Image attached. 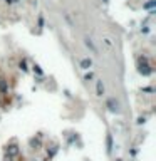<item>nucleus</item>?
I'll list each match as a JSON object with an SVG mask.
<instances>
[{
    "instance_id": "17",
    "label": "nucleus",
    "mask_w": 156,
    "mask_h": 161,
    "mask_svg": "<svg viewBox=\"0 0 156 161\" xmlns=\"http://www.w3.org/2000/svg\"><path fill=\"white\" fill-rule=\"evenodd\" d=\"M104 2H106V3H108V2H109V0H104Z\"/></svg>"
},
{
    "instance_id": "5",
    "label": "nucleus",
    "mask_w": 156,
    "mask_h": 161,
    "mask_svg": "<svg viewBox=\"0 0 156 161\" xmlns=\"http://www.w3.org/2000/svg\"><path fill=\"white\" fill-rule=\"evenodd\" d=\"M79 65L84 69V71H87V69H91V65H92V60L89 59V57H82V59L79 60Z\"/></svg>"
},
{
    "instance_id": "4",
    "label": "nucleus",
    "mask_w": 156,
    "mask_h": 161,
    "mask_svg": "<svg viewBox=\"0 0 156 161\" xmlns=\"http://www.w3.org/2000/svg\"><path fill=\"white\" fill-rule=\"evenodd\" d=\"M96 96H97V97H102V96H104V84H102L101 79L96 81Z\"/></svg>"
},
{
    "instance_id": "1",
    "label": "nucleus",
    "mask_w": 156,
    "mask_h": 161,
    "mask_svg": "<svg viewBox=\"0 0 156 161\" xmlns=\"http://www.w3.org/2000/svg\"><path fill=\"white\" fill-rule=\"evenodd\" d=\"M138 71H139V74H143V76H149V74L153 72L151 64H149V60H148L146 56L138 57Z\"/></svg>"
},
{
    "instance_id": "9",
    "label": "nucleus",
    "mask_w": 156,
    "mask_h": 161,
    "mask_svg": "<svg viewBox=\"0 0 156 161\" xmlns=\"http://www.w3.org/2000/svg\"><path fill=\"white\" fill-rule=\"evenodd\" d=\"M30 146L34 148V150H39L40 148V139H30Z\"/></svg>"
},
{
    "instance_id": "14",
    "label": "nucleus",
    "mask_w": 156,
    "mask_h": 161,
    "mask_svg": "<svg viewBox=\"0 0 156 161\" xmlns=\"http://www.w3.org/2000/svg\"><path fill=\"white\" fill-rule=\"evenodd\" d=\"M17 0H5V3H9V5H12V3H15Z\"/></svg>"
},
{
    "instance_id": "15",
    "label": "nucleus",
    "mask_w": 156,
    "mask_h": 161,
    "mask_svg": "<svg viewBox=\"0 0 156 161\" xmlns=\"http://www.w3.org/2000/svg\"><path fill=\"white\" fill-rule=\"evenodd\" d=\"M5 161H14V159H12V158H7V156H5Z\"/></svg>"
},
{
    "instance_id": "3",
    "label": "nucleus",
    "mask_w": 156,
    "mask_h": 161,
    "mask_svg": "<svg viewBox=\"0 0 156 161\" xmlns=\"http://www.w3.org/2000/svg\"><path fill=\"white\" fill-rule=\"evenodd\" d=\"M106 107L111 111V113H119V107H118V101L114 97H111L106 101Z\"/></svg>"
},
{
    "instance_id": "12",
    "label": "nucleus",
    "mask_w": 156,
    "mask_h": 161,
    "mask_svg": "<svg viewBox=\"0 0 156 161\" xmlns=\"http://www.w3.org/2000/svg\"><path fill=\"white\" fill-rule=\"evenodd\" d=\"M92 79H94V72H87V74L84 76V81H86V82H91Z\"/></svg>"
},
{
    "instance_id": "11",
    "label": "nucleus",
    "mask_w": 156,
    "mask_h": 161,
    "mask_svg": "<svg viewBox=\"0 0 156 161\" xmlns=\"http://www.w3.org/2000/svg\"><path fill=\"white\" fill-rule=\"evenodd\" d=\"M19 67L22 69L24 72H27V69H29V67H27V62H25V60H24V59L20 60V62H19Z\"/></svg>"
},
{
    "instance_id": "8",
    "label": "nucleus",
    "mask_w": 156,
    "mask_h": 161,
    "mask_svg": "<svg viewBox=\"0 0 156 161\" xmlns=\"http://www.w3.org/2000/svg\"><path fill=\"white\" fill-rule=\"evenodd\" d=\"M102 44L106 45V47L108 49H113L114 47V42H113V39H109V37H104V39H102Z\"/></svg>"
},
{
    "instance_id": "7",
    "label": "nucleus",
    "mask_w": 156,
    "mask_h": 161,
    "mask_svg": "<svg viewBox=\"0 0 156 161\" xmlns=\"http://www.w3.org/2000/svg\"><path fill=\"white\" fill-rule=\"evenodd\" d=\"M106 151H108V154H111V151H113V136L111 134L106 136Z\"/></svg>"
},
{
    "instance_id": "10",
    "label": "nucleus",
    "mask_w": 156,
    "mask_h": 161,
    "mask_svg": "<svg viewBox=\"0 0 156 161\" xmlns=\"http://www.w3.org/2000/svg\"><path fill=\"white\" fill-rule=\"evenodd\" d=\"M86 45H87V47H89V49H91V51H92V52H96V47H94V44H92V40H91V39H89V37H87V39H86Z\"/></svg>"
},
{
    "instance_id": "2",
    "label": "nucleus",
    "mask_w": 156,
    "mask_h": 161,
    "mask_svg": "<svg viewBox=\"0 0 156 161\" xmlns=\"http://www.w3.org/2000/svg\"><path fill=\"white\" fill-rule=\"evenodd\" d=\"M19 153H20V150H19L17 143H10V144H7V146H5V156H7V158L14 159L15 156H19Z\"/></svg>"
},
{
    "instance_id": "13",
    "label": "nucleus",
    "mask_w": 156,
    "mask_h": 161,
    "mask_svg": "<svg viewBox=\"0 0 156 161\" xmlns=\"http://www.w3.org/2000/svg\"><path fill=\"white\" fill-rule=\"evenodd\" d=\"M34 69H35V72H37V74H40V76H42V71L39 69V65H34Z\"/></svg>"
},
{
    "instance_id": "6",
    "label": "nucleus",
    "mask_w": 156,
    "mask_h": 161,
    "mask_svg": "<svg viewBox=\"0 0 156 161\" xmlns=\"http://www.w3.org/2000/svg\"><path fill=\"white\" fill-rule=\"evenodd\" d=\"M0 94H3V96L9 94V82L3 79V77L0 79Z\"/></svg>"
},
{
    "instance_id": "16",
    "label": "nucleus",
    "mask_w": 156,
    "mask_h": 161,
    "mask_svg": "<svg viewBox=\"0 0 156 161\" xmlns=\"http://www.w3.org/2000/svg\"><path fill=\"white\" fill-rule=\"evenodd\" d=\"M114 161H123V159H121V158H116V159H114Z\"/></svg>"
}]
</instances>
